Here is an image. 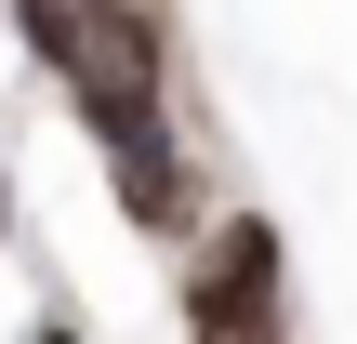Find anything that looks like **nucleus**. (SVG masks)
Returning <instances> with one entry per match:
<instances>
[{
    "label": "nucleus",
    "mask_w": 357,
    "mask_h": 344,
    "mask_svg": "<svg viewBox=\"0 0 357 344\" xmlns=\"http://www.w3.org/2000/svg\"><path fill=\"white\" fill-rule=\"evenodd\" d=\"M106 186H119V212H132L146 239H199V186H185L172 133H132V146H106Z\"/></svg>",
    "instance_id": "2"
},
{
    "label": "nucleus",
    "mask_w": 357,
    "mask_h": 344,
    "mask_svg": "<svg viewBox=\"0 0 357 344\" xmlns=\"http://www.w3.org/2000/svg\"><path fill=\"white\" fill-rule=\"evenodd\" d=\"M278 278H291V252H278V225H265V212L199 225V265H185V331H212V318H278Z\"/></svg>",
    "instance_id": "1"
},
{
    "label": "nucleus",
    "mask_w": 357,
    "mask_h": 344,
    "mask_svg": "<svg viewBox=\"0 0 357 344\" xmlns=\"http://www.w3.org/2000/svg\"><path fill=\"white\" fill-rule=\"evenodd\" d=\"M199 344H291V331H278V318H212Z\"/></svg>",
    "instance_id": "3"
},
{
    "label": "nucleus",
    "mask_w": 357,
    "mask_h": 344,
    "mask_svg": "<svg viewBox=\"0 0 357 344\" xmlns=\"http://www.w3.org/2000/svg\"><path fill=\"white\" fill-rule=\"evenodd\" d=\"M26 344H79V331H66V318H40V331H26Z\"/></svg>",
    "instance_id": "4"
},
{
    "label": "nucleus",
    "mask_w": 357,
    "mask_h": 344,
    "mask_svg": "<svg viewBox=\"0 0 357 344\" xmlns=\"http://www.w3.org/2000/svg\"><path fill=\"white\" fill-rule=\"evenodd\" d=\"M0 225H13V186H0Z\"/></svg>",
    "instance_id": "5"
}]
</instances>
